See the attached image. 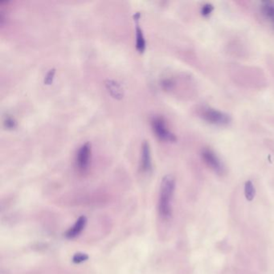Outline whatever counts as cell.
I'll return each mask as SVG.
<instances>
[{"instance_id":"obj_1","label":"cell","mask_w":274,"mask_h":274,"mask_svg":"<svg viewBox=\"0 0 274 274\" xmlns=\"http://www.w3.org/2000/svg\"><path fill=\"white\" fill-rule=\"evenodd\" d=\"M175 189V179L170 174L163 177L161 182L159 212L161 217L167 219L172 215V200Z\"/></svg>"},{"instance_id":"obj_2","label":"cell","mask_w":274,"mask_h":274,"mask_svg":"<svg viewBox=\"0 0 274 274\" xmlns=\"http://www.w3.org/2000/svg\"><path fill=\"white\" fill-rule=\"evenodd\" d=\"M198 114L200 118L206 122L218 126H226L232 121L231 117L224 112L208 106L200 108Z\"/></svg>"},{"instance_id":"obj_3","label":"cell","mask_w":274,"mask_h":274,"mask_svg":"<svg viewBox=\"0 0 274 274\" xmlns=\"http://www.w3.org/2000/svg\"><path fill=\"white\" fill-rule=\"evenodd\" d=\"M151 127L155 135L162 141L169 142V143H174L176 141V136L170 131L167 126V122L162 117H154L151 120Z\"/></svg>"},{"instance_id":"obj_4","label":"cell","mask_w":274,"mask_h":274,"mask_svg":"<svg viewBox=\"0 0 274 274\" xmlns=\"http://www.w3.org/2000/svg\"><path fill=\"white\" fill-rule=\"evenodd\" d=\"M202 159L210 169L219 175L225 172V168L218 155L209 148H204L201 151Z\"/></svg>"},{"instance_id":"obj_5","label":"cell","mask_w":274,"mask_h":274,"mask_svg":"<svg viewBox=\"0 0 274 274\" xmlns=\"http://www.w3.org/2000/svg\"><path fill=\"white\" fill-rule=\"evenodd\" d=\"M91 153V144L88 142L79 147L76 155V166L80 172H85L88 170L90 164Z\"/></svg>"},{"instance_id":"obj_6","label":"cell","mask_w":274,"mask_h":274,"mask_svg":"<svg viewBox=\"0 0 274 274\" xmlns=\"http://www.w3.org/2000/svg\"><path fill=\"white\" fill-rule=\"evenodd\" d=\"M140 167L143 172H149L152 169L151 147H150L149 143L147 141L143 142V145H142Z\"/></svg>"},{"instance_id":"obj_7","label":"cell","mask_w":274,"mask_h":274,"mask_svg":"<svg viewBox=\"0 0 274 274\" xmlns=\"http://www.w3.org/2000/svg\"><path fill=\"white\" fill-rule=\"evenodd\" d=\"M140 16H140L139 12H136L135 14H134V21L136 23V49H137L139 53H143V52L145 51L147 43H146L145 35L143 33V29L140 28L139 24Z\"/></svg>"},{"instance_id":"obj_8","label":"cell","mask_w":274,"mask_h":274,"mask_svg":"<svg viewBox=\"0 0 274 274\" xmlns=\"http://www.w3.org/2000/svg\"><path fill=\"white\" fill-rule=\"evenodd\" d=\"M106 87L108 92L113 98L117 100H121L124 97V89L122 84L115 80H109L106 81Z\"/></svg>"},{"instance_id":"obj_9","label":"cell","mask_w":274,"mask_h":274,"mask_svg":"<svg viewBox=\"0 0 274 274\" xmlns=\"http://www.w3.org/2000/svg\"><path fill=\"white\" fill-rule=\"evenodd\" d=\"M86 217L84 216V215L80 216V217H79V219L76 220V223H74V225H73V227H70V229L67 231V233H65V237H66L67 238H69V239H73V238L77 237V236L84 230V227L86 225Z\"/></svg>"},{"instance_id":"obj_10","label":"cell","mask_w":274,"mask_h":274,"mask_svg":"<svg viewBox=\"0 0 274 274\" xmlns=\"http://www.w3.org/2000/svg\"><path fill=\"white\" fill-rule=\"evenodd\" d=\"M261 12L268 20L274 22V0L261 3Z\"/></svg>"},{"instance_id":"obj_11","label":"cell","mask_w":274,"mask_h":274,"mask_svg":"<svg viewBox=\"0 0 274 274\" xmlns=\"http://www.w3.org/2000/svg\"><path fill=\"white\" fill-rule=\"evenodd\" d=\"M245 198L249 201H252L256 196V189L252 181H247L245 184Z\"/></svg>"},{"instance_id":"obj_12","label":"cell","mask_w":274,"mask_h":274,"mask_svg":"<svg viewBox=\"0 0 274 274\" xmlns=\"http://www.w3.org/2000/svg\"><path fill=\"white\" fill-rule=\"evenodd\" d=\"M213 11L214 7L212 4H205L202 6L200 13H201L202 16H204V17H208V16H211Z\"/></svg>"},{"instance_id":"obj_13","label":"cell","mask_w":274,"mask_h":274,"mask_svg":"<svg viewBox=\"0 0 274 274\" xmlns=\"http://www.w3.org/2000/svg\"><path fill=\"white\" fill-rule=\"evenodd\" d=\"M4 125L8 129H15L17 125V122L15 120V118H12V117H6L4 121Z\"/></svg>"},{"instance_id":"obj_14","label":"cell","mask_w":274,"mask_h":274,"mask_svg":"<svg viewBox=\"0 0 274 274\" xmlns=\"http://www.w3.org/2000/svg\"><path fill=\"white\" fill-rule=\"evenodd\" d=\"M88 255L85 253H76L73 257V261L76 264H80V263L84 262L85 260H88Z\"/></svg>"},{"instance_id":"obj_15","label":"cell","mask_w":274,"mask_h":274,"mask_svg":"<svg viewBox=\"0 0 274 274\" xmlns=\"http://www.w3.org/2000/svg\"><path fill=\"white\" fill-rule=\"evenodd\" d=\"M56 70L54 69H50L46 74L45 77H44V83L46 84H50L53 83V79L55 76Z\"/></svg>"},{"instance_id":"obj_16","label":"cell","mask_w":274,"mask_h":274,"mask_svg":"<svg viewBox=\"0 0 274 274\" xmlns=\"http://www.w3.org/2000/svg\"><path fill=\"white\" fill-rule=\"evenodd\" d=\"M173 85H174V83H173L172 80H170V79H165L162 81V86L165 89H170V88H172Z\"/></svg>"}]
</instances>
